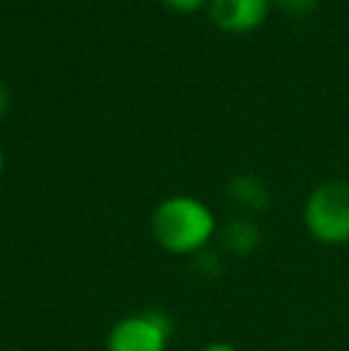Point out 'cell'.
Wrapping results in <instances>:
<instances>
[{"label": "cell", "mask_w": 349, "mask_h": 351, "mask_svg": "<svg viewBox=\"0 0 349 351\" xmlns=\"http://www.w3.org/2000/svg\"><path fill=\"white\" fill-rule=\"evenodd\" d=\"M165 8H170L173 12H180V14H194L204 8L208 0H160Z\"/></svg>", "instance_id": "cell-8"}, {"label": "cell", "mask_w": 349, "mask_h": 351, "mask_svg": "<svg viewBox=\"0 0 349 351\" xmlns=\"http://www.w3.org/2000/svg\"><path fill=\"white\" fill-rule=\"evenodd\" d=\"M304 230L323 246L349 244V184L330 180L318 184L304 201Z\"/></svg>", "instance_id": "cell-2"}, {"label": "cell", "mask_w": 349, "mask_h": 351, "mask_svg": "<svg viewBox=\"0 0 349 351\" xmlns=\"http://www.w3.org/2000/svg\"><path fill=\"white\" fill-rule=\"evenodd\" d=\"M8 108H10V88H8V84L0 79V120L8 115Z\"/></svg>", "instance_id": "cell-9"}, {"label": "cell", "mask_w": 349, "mask_h": 351, "mask_svg": "<svg viewBox=\"0 0 349 351\" xmlns=\"http://www.w3.org/2000/svg\"><path fill=\"white\" fill-rule=\"evenodd\" d=\"M199 351H239L234 344H230V342H223V339H215V342H208V344H204Z\"/></svg>", "instance_id": "cell-10"}, {"label": "cell", "mask_w": 349, "mask_h": 351, "mask_svg": "<svg viewBox=\"0 0 349 351\" xmlns=\"http://www.w3.org/2000/svg\"><path fill=\"white\" fill-rule=\"evenodd\" d=\"M273 3L289 17H309L316 10L318 0H273Z\"/></svg>", "instance_id": "cell-7"}, {"label": "cell", "mask_w": 349, "mask_h": 351, "mask_svg": "<svg viewBox=\"0 0 349 351\" xmlns=\"http://www.w3.org/2000/svg\"><path fill=\"white\" fill-rule=\"evenodd\" d=\"M151 237L170 256H199L218 234L215 213L201 199L175 194L151 213Z\"/></svg>", "instance_id": "cell-1"}, {"label": "cell", "mask_w": 349, "mask_h": 351, "mask_svg": "<svg viewBox=\"0 0 349 351\" xmlns=\"http://www.w3.org/2000/svg\"><path fill=\"white\" fill-rule=\"evenodd\" d=\"M220 244L234 258H247V256L256 254L258 246H261V227L256 225L254 217L237 215L218 230Z\"/></svg>", "instance_id": "cell-6"}, {"label": "cell", "mask_w": 349, "mask_h": 351, "mask_svg": "<svg viewBox=\"0 0 349 351\" xmlns=\"http://www.w3.org/2000/svg\"><path fill=\"white\" fill-rule=\"evenodd\" d=\"M173 323L160 311H139L120 318L106 337V351H165Z\"/></svg>", "instance_id": "cell-3"}, {"label": "cell", "mask_w": 349, "mask_h": 351, "mask_svg": "<svg viewBox=\"0 0 349 351\" xmlns=\"http://www.w3.org/2000/svg\"><path fill=\"white\" fill-rule=\"evenodd\" d=\"M273 0H210V19L225 34H252L268 19Z\"/></svg>", "instance_id": "cell-4"}, {"label": "cell", "mask_w": 349, "mask_h": 351, "mask_svg": "<svg viewBox=\"0 0 349 351\" xmlns=\"http://www.w3.org/2000/svg\"><path fill=\"white\" fill-rule=\"evenodd\" d=\"M225 194L247 217L258 215L270 208V191L258 177L254 175H237L228 182Z\"/></svg>", "instance_id": "cell-5"}, {"label": "cell", "mask_w": 349, "mask_h": 351, "mask_svg": "<svg viewBox=\"0 0 349 351\" xmlns=\"http://www.w3.org/2000/svg\"><path fill=\"white\" fill-rule=\"evenodd\" d=\"M3 172H5V151L0 146V180H3Z\"/></svg>", "instance_id": "cell-11"}]
</instances>
